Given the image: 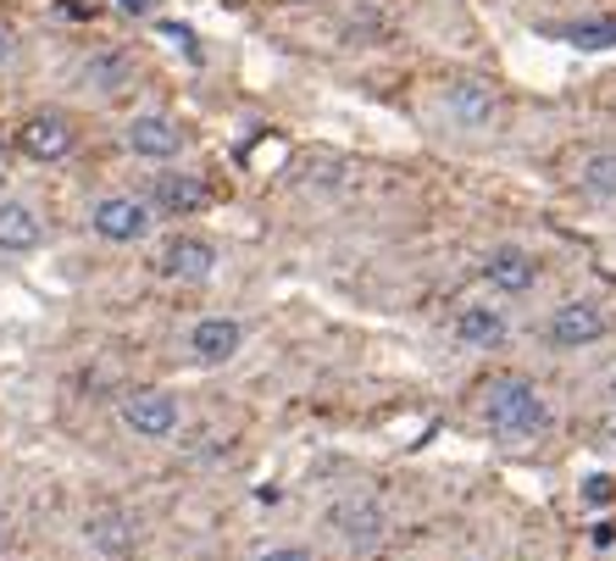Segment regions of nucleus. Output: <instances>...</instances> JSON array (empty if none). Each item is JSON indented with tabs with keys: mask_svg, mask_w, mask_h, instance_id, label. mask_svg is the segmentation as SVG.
<instances>
[{
	"mask_svg": "<svg viewBox=\"0 0 616 561\" xmlns=\"http://www.w3.org/2000/svg\"><path fill=\"white\" fill-rule=\"evenodd\" d=\"M84 533H90V544H95V550H106V555H129L140 528H134V517H129V511H117V506H101V511H90Z\"/></svg>",
	"mask_w": 616,
	"mask_h": 561,
	"instance_id": "13",
	"label": "nucleus"
},
{
	"mask_svg": "<svg viewBox=\"0 0 616 561\" xmlns=\"http://www.w3.org/2000/svg\"><path fill=\"white\" fill-rule=\"evenodd\" d=\"M610 395H616V378H610Z\"/></svg>",
	"mask_w": 616,
	"mask_h": 561,
	"instance_id": "24",
	"label": "nucleus"
},
{
	"mask_svg": "<svg viewBox=\"0 0 616 561\" xmlns=\"http://www.w3.org/2000/svg\"><path fill=\"white\" fill-rule=\"evenodd\" d=\"M189 345H195V356L201 361H234L239 356V345H245V328L234 323V317H206V323H195V334H189Z\"/></svg>",
	"mask_w": 616,
	"mask_h": 561,
	"instance_id": "11",
	"label": "nucleus"
},
{
	"mask_svg": "<svg viewBox=\"0 0 616 561\" xmlns=\"http://www.w3.org/2000/svg\"><path fill=\"white\" fill-rule=\"evenodd\" d=\"M483 278H489L500 295H527V289L538 284V262H533L527 251L505 245V251H494V256L483 262Z\"/></svg>",
	"mask_w": 616,
	"mask_h": 561,
	"instance_id": "9",
	"label": "nucleus"
},
{
	"mask_svg": "<svg viewBox=\"0 0 616 561\" xmlns=\"http://www.w3.org/2000/svg\"><path fill=\"white\" fill-rule=\"evenodd\" d=\"M162 273L167 278H189V284H206L217 273V251L206 239H173L167 256H162Z\"/></svg>",
	"mask_w": 616,
	"mask_h": 561,
	"instance_id": "12",
	"label": "nucleus"
},
{
	"mask_svg": "<svg viewBox=\"0 0 616 561\" xmlns=\"http://www.w3.org/2000/svg\"><path fill=\"white\" fill-rule=\"evenodd\" d=\"M40 239H45V223L29 201H0V251L29 256V251H40Z\"/></svg>",
	"mask_w": 616,
	"mask_h": 561,
	"instance_id": "7",
	"label": "nucleus"
},
{
	"mask_svg": "<svg viewBox=\"0 0 616 561\" xmlns=\"http://www.w3.org/2000/svg\"><path fill=\"white\" fill-rule=\"evenodd\" d=\"M605 312L594 306V300H566V306H555L550 312V345H561V350H583V345H599L605 339Z\"/></svg>",
	"mask_w": 616,
	"mask_h": 561,
	"instance_id": "3",
	"label": "nucleus"
},
{
	"mask_svg": "<svg viewBox=\"0 0 616 561\" xmlns=\"http://www.w3.org/2000/svg\"><path fill=\"white\" fill-rule=\"evenodd\" d=\"M123 422L145 439H167V434H178V400L162 389H134V395H123Z\"/></svg>",
	"mask_w": 616,
	"mask_h": 561,
	"instance_id": "5",
	"label": "nucleus"
},
{
	"mask_svg": "<svg viewBox=\"0 0 616 561\" xmlns=\"http://www.w3.org/2000/svg\"><path fill=\"white\" fill-rule=\"evenodd\" d=\"M261 561H311V555H306V550H267Z\"/></svg>",
	"mask_w": 616,
	"mask_h": 561,
	"instance_id": "22",
	"label": "nucleus"
},
{
	"mask_svg": "<svg viewBox=\"0 0 616 561\" xmlns=\"http://www.w3.org/2000/svg\"><path fill=\"white\" fill-rule=\"evenodd\" d=\"M90 228L106 239V245H140L151 234V201L140 195H106L90 217Z\"/></svg>",
	"mask_w": 616,
	"mask_h": 561,
	"instance_id": "2",
	"label": "nucleus"
},
{
	"mask_svg": "<svg viewBox=\"0 0 616 561\" xmlns=\"http://www.w3.org/2000/svg\"><path fill=\"white\" fill-rule=\"evenodd\" d=\"M123 12H151V0H117Z\"/></svg>",
	"mask_w": 616,
	"mask_h": 561,
	"instance_id": "23",
	"label": "nucleus"
},
{
	"mask_svg": "<svg viewBox=\"0 0 616 561\" xmlns=\"http://www.w3.org/2000/svg\"><path fill=\"white\" fill-rule=\"evenodd\" d=\"M12 57H18V40H12V29H7V23H0V68H7Z\"/></svg>",
	"mask_w": 616,
	"mask_h": 561,
	"instance_id": "20",
	"label": "nucleus"
},
{
	"mask_svg": "<svg viewBox=\"0 0 616 561\" xmlns=\"http://www.w3.org/2000/svg\"><path fill=\"white\" fill-rule=\"evenodd\" d=\"M328 522H333V533H339L350 550H378L383 533H389V517H383L378 500H339V506L328 511Z\"/></svg>",
	"mask_w": 616,
	"mask_h": 561,
	"instance_id": "4",
	"label": "nucleus"
},
{
	"mask_svg": "<svg viewBox=\"0 0 616 561\" xmlns=\"http://www.w3.org/2000/svg\"><path fill=\"white\" fill-rule=\"evenodd\" d=\"M555 40H566V45H577V51H610V45H616V18L566 23V29H555Z\"/></svg>",
	"mask_w": 616,
	"mask_h": 561,
	"instance_id": "17",
	"label": "nucleus"
},
{
	"mask_svg": "<svg viewBox=\"0 0 616 561\" xmlns=\"http://www.w3.org/2000/svg\"><path fill=\"white\" fill-rule=\"evenodd\" d=\"M129 73H134V68H129L117 51H106V57H90V62H84V84H90V90H101V95H117V90L129 84Z\"/></svg>",
	"mask_w": 616,
	"mask_h": 561,
	"instance_id": "16",
	"label": "nucleus"
},
{
	"mask_svg": "<svg viewBox=\"0 0 616 561\" xmlns=\"http://www.w3.org/2000/svg\"><path fill=\"white\" fill-rule=\"evenodd\" d=\"M494 112H500V101H494V90H489L483 79H461V84H450V118H455L461 129H489Z\"/></svg>",
	"mask_w": 616,
	"mask_h": 561,
	"instance_id": "10",
	"label": "nucleus"
},
{
	"mask_svg": "<svg viewBox=\"0 0 616 561\" xmlns=\"http://www.w3.org/2000/svg\"><path fill=\"white\" fill-rule=\"evenodd\" d=\"M73 123L68 118H29L23 123V134H18V145H23V156H34V162H57V156H68L73 151Z\"/></svg>",
	"mask_w": 616,
	"mask_h": 561,
	"instance_id": "8",
	"label": "nucleus"
},
{
	"mask_svg": "<svg viewBox=\"0 0 616 561\" xmlns=\"http://www.w3.org/2000/svg\"><path fill=\"white\" fill-rule=\"evenodd\" d=\"M156 206L162 212H173V217H189V212H201L206 201H212V190L195 178V173H167V178H156Z\"/></svg>",
	"mask_w": 616,
	"mask_h": 561,
	"instance_id": "14",
	"label": "nucleus"
},
{
	"mask_svg": "<svg viewBox=\"0 0 616 561\" xmlns=\"http://www.w3.org/2000/svg\"><path fill=\"white\" fill-rule=\"evenodd\" d=\"M123 145H129L134 156L167 162V156L184 151V134H178V123H167V118H134V123L123 129Z\"/></svg>",
	"mask_w": 616,
	"mask_h": 561,
	"instance_id": "6",
	"label": "nucleus"
},
{
	"mask_svg": "<svg viewBox=\"0 0 616 561\" xmlns=\"http://www.w3.org/2000/svg\"><path fill=\"white\" fill-rule=\"evenodd\" d=\"M483 417L500 439H538L550 434V400L527 378H494L483 389Z\"/></svg>",
	"mask_w": 616,
	"mask_h": 561,
	"instance_id": "1",
	"label": "nucleus"
},
{
	"mask_svg": "<svg viewBox=\"0 0 616 561\" xmlns=\"http://www.w3.org/2000/svg\"><path fill=\"white\" fill-rule=\"evenodd\" d=\"M583 500H588V506H610V500H616V478H605V472L583 478Z\"/></svg>",
	"mask_w": 616,
	"mask_h": 561,
	"instance_id": "19",
	"label": "nucleus"
},
{
	"mask_svg": "<svg viewBox=\"0 0 616 561\" xmlns=\"http://www.w3.org/2000/svg\"><path fill=\"white\" fill-rule=\"evenodd\" d=\"M455 339L472 345V350H494V345H505V317L489 312V306H461L455 312Z\"/></svg>",
	"mask_w": 616,
	"mask_h": 561,
	"instance_id": "15",
	"label": "nucleus"
},
{
	"mask_svg": "<svg viewBox=\"0 0 616 561\" xmlns=\"http://www.w3.org/2000/svg\"><path fill=\"white\" fill-rule=\"evenodd\" d=\"M583 190L599 201H616V156H588L583 162Z\"/></svg>",
	"mask_w": 616,
	"mask_h": 561,
	"instance_id": "18",
	"label": "nucleus"
},
{
	"mask_svg": "<svg viewBox=\"0 0 616 561\" xmlns=\"http://www.w3.org/2000/svg\"><path fill=\"white\" fill-rule=\"evenodd\" d=\"M594 544H599V550H610V544H616V528H610V522H599V528H594Z\"/></svg>",
	"mask_w": 616,
	"mask_h": 561,
	"instance_id": "21",
	"label": "nucleus"
}]
</instances>
